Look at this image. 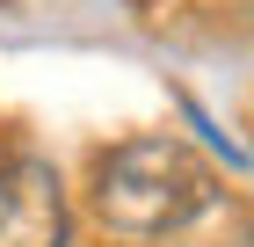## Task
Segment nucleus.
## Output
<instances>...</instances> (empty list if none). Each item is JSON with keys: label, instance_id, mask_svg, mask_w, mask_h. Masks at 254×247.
<instances>
[{"label": "nucleus", "instance_id": "f257e3e1", "mask_svg": "<svg viewBox=\"0 0 254 247\" xmlns=\"http://www.w3.org/2000/svg\"><path fill=\"white\" fill-rule=\"evenodd\" d=\"M87 211L117 240H175L203 211H218V174L196 146H182L167 131H138L124 146L95 153Z\"/></svg>", "mask_w": 254, "mask_h": 247}, {"label": "nucleus", "instance_id": "f03ea898", "mask_svg": "<svg viewBox=\"0 0 254 247\" xmlns=\"http://www.w3.org/2000/svg\"><path fill=\"white\" fill-rule=\"evenodd\" d=\"M65 189L37 153H0V247H65Z\"/></svg>", "mask_w": 254, "mask_h": 247}]
</instances>
